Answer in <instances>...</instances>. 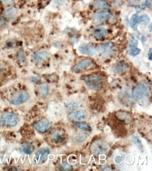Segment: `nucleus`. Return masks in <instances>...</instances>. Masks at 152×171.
Returning a JSON list of instances; mask_svg holds the SVG:
<instances>
[{"instance_id":"obj_1","label":"nucleus","mask_w":152,"mask_h":171,"mask_svg":"<svg viewBox=\"0 0 152 171\" xmlns=\"http://www.w3.org/2000/svg\"><path fill=\"white\" fill-rule=\"evenodd\" d=\"M84 80L88 88L91 90L98 91L103 87L102 79L99 77L96 76H90L84 78Z\"/></svg>"},{"instance_id":"obj_2","label":"nucleus","mask_w":152,"mask_h":171,"mask_svg":"<svg viewBox=\"0 0 152 171\" xmlns=\"http://www.w3.org/2000/svg\"><path fill=\"white\" fill-rule=\"evenodd\" d=\"M149 89L143 84L137 86L134 90L133 96L135 100L141 101L145 99L149 95Z\"/></svg>"},{"instance_id":"obj_3","label":"nucleus","mask_w":152,"mask_h":171,"mask_svg":"<svg viewBox=\"0 0 152 171\" xmlns=\"http://www.w3.org/2000/svg\"><path fill=\"white\" fill-rule=\"evenodd\" d=\"M109 146L103 140L96 141L91 145V149L94 153L96 155L104 154L107 153Z\"/></svg>"},{"instance_id":"obj_4","label":"nucleus","mask_w":152,"mask_h":171,"mask_svg":"<svg viewBox=\"0 0 152 171\" xmlns=\"http://www.w3.org/2000/svg\"><path fill=\"white\" fill-rule=\"evenodd\" d=\"M150 21V18L146 14H144L141 16L138 15L137 14H134L130 19V26L133 30L136 31L137 30V27L140 23L143 22L144 24H147L149 23Z\"/></svg>"},{"instance_id":"obj_5","label":"nucleus","mask_w":152,"mask_h":171,"mask_svg":"<svg viewBox=\"0 0 152 171\" xmlns=\"http://www.w3.org/2000/svg\"><path fill=\"white\" fill-rule=\"evenodd\" d=\"M1 122L3 125L6 126H15L17 124V117L13 113H5L1 117Z\"/></svg>"},{"instance_id":"obj_6","label":"nucleus","mask_w":152,"mask_h":171,"mask_svg":"<svg viewBox=\"0 0 152 171\" xmlns=\"http://www.w3.org/2000/svg\"><path fill=\"white\" fill-rule=\"evenodd\" d=\"M99 52L103 56H109L111 55L113 51V44L107 43L100 45L98 48Z\"/></svg>"},{"instance_id":"obj_7","label":"nucleus","mask_w":152,"mask_h":171,"mask_svg":"<svg viewBox=\"0 0 152 171\" xmlns=\"http://www.w3.org/2000/svg\"><path fill=\"white\" fill-rule=\"evenodd\" d=\"M34 127L38 132L44 133L49 130L50 127V124L47 119L44 118L38 121L35 124Z\"/></svg>"},{"instance_id":"obj_8","label":"nucleus","mask_w":152,"mask_h":171,"mask_svg":"<svg viewBox=\"0 0 152 171\" xmlns=\"http://www.w3.org/2000/svg\"><path fill=\"white\" fill-rule=\"evenodd\" d=\"M92 62L91 60L86 59L82 60L74 66L73 70L75 72H80L89 67L92 66Z\"/></svg>"},{"instance_id":"obj_9","label":"nucleus","mask_w":152,"mask_h":171,"mask_svg":"<svg viewBox=\"0 0 152 171\" xmlns=\"http://www.w3.org/2000/svg\"><path fill=\"white\" fill-rule=\"evenodd\" d=\"M87 114L84 111L80 110L73 112L69 114L68 118L72 121H82L85 120L87 118Z\"/></svg>"},{"instance_id":"obj_10","label":"nucleus","mask_w":152,"mask_h":171,"mask_svg":"<svg viewBox=\"0 0 152 171\" xmlns=\"http://www.w3.org/2000/svg\"><path fill=\"white\" fill-rule=\"evenodd\" d=\"M65 134L61 130H57L51 134L50 139L55 143H62L65 140Z\"/></svg>"},{"instance_id":"obj_11","label":"nucleus","mask_w":152,"mask_h":171,"mask_svg":"<svg viewBox=\"0 0 152 171\" xmlns=\"http://www.w3.org/2000/svg\"><path fill=\"white\" fill-rule=\"evenodd\" d=\"M79 50L82 54L90 56L95 55L96 52V50L94 47L88 44H85L79 47Z\"/></svg>"},{"instance_id":"obj_12","label":"nucleus","mask_w":152,"mask_h":171,"mask_svg":"<svg viewBox=\"0 0 152 171\" xmlns=\"http://www.w3.org/2000/svg\"><path fill=\"white\" fill-rule=\"evenodd\" d=\"M50 150L48 147H44L40 149L36 154V159L38 163H41L45 161L49 154Z\"/></svg>"},{"instance_id":"obj_13","label":"nucleus","mask_w":152,"mask_h":171,"mask_svg":"<svg viewBox=\"0 0 152 171\" xmlns=\"http://www.w3.org/2000/svg\"><path fill=\"white\" fill-rule=\"evenodd\" d=\"M29 94L27 92H22L11 101V103L14 105H20L25 103L29 98Z\"/></svg>"},{"instance_id":"obj_14","label":"nucleus","mask_w":152,"mask_h":171,"mask_svg":"<svg viewBox=\"0 0 152 171\" xmlns=\"http://www.w3.org/2000/svg\"><path fill=\"white\" fill-rule=\"evenodd\" d=\"M93 34L97 38H101L105 36L107 34L106 28L103 26L95 27L93 30Z\"/></svg>"},{"instance_id":"obj_15","label":"nucleus","mask_w":152,"mask_h":171,"mask_svg":"<svg viewBox=\"0 0 152 171\" xmlns=\"http://www.w3.org/2000/svg\"><path fill=\"white\" fill-rule=\"evenodd\" d=\"M110 15V13L108 11L97 12L94 15L93 18L98 21H104L107 20Z\"/></svg>"},{"instance_id":"obj_16","label":"nucleus","mask_w":152,"mask_h":171,"mask_svg":"<svg viewBox=\"0 0 152 171\" xmlns=\"http://www.w3.org/2000/svg\"><path fill=\"white\" fill-rule=\"evenodd\" d=\"M72 124L76 127L85 132H90L92 131V127L86 123L82 122H76V121H72Z\"/></svg>"},{"instance_id":"obj_17","label":"nucleus","mask_w":152,"mask_h":171,"mask_svg":"<svg viewBox=\"0 0 152 171\" xmlns=\"http://www.w3.org/2000/svg\"><path fill=\"white\" fill-rule=\"evenodd\" d=\"M94 5L99 9H108L110 8V5L105 0H95L94 2Z\"/></svg>"},{"instance_id":"obj_18","label":"nucleus","mask_w":152,"mask_h":171,"mask_svg":"<svg viewBox=\"0 0 152 171\" xmlns=\"http://www.w3.org/2000/svg\"><path fill=\"white\" fill-rule=\"evenodd\" d=\"M18 10L15 7H11L6 10L5 15L6 17L10 19L15 18L18 15Z\"/></svg>"},{"instance_id":"obj_19","label":"nucleus","mask_w":152,"mask_h":171,"mask_svg":"<svg viewBox=\"0 0 152 171\" xmlns=\"http://www.w3.org/2000/svg\"><path fill=\"white\" fill-rule=\"evenodd\" d=\"M49 56L48 53L47 51L39 52L34 55V58L37 62H42L46 60Z\"/></svg>"},{"instance_id":"obj_20","label":"nucleus","mask_w":152,"mask_h":171,"mask_svg":"<svg viewBox=\"0 0 152 171\" xmlns=\"http://www.w3.org/2000/svg\"><path fill=\"white\" fill-rule=\"evenodd\" d=\"M21 149L25 154H31L34 151V147L31 143L25 142L21 145Z\"/></svg>"},{"instance_id":"obj_21","label":"nucleus","mask_w":152,"mask_h":171,"mask_svg":"<svg viewBox=\"0 0 152 171\" xmlns=\"http://www.w3.org/2000/svg\"><path fill=\"white\" fill-rule=\"evenodd\" d=\"M39 92L42 97L45 98L49 92V87L47 83H44L40 86Z\"/></svg>"},{"instance_id":"obj_22","label":"nucleus","mask_w":152,"mask_h":171,"mask_svg":"<svg viewBox=\"0 0 152 171\" xmlns=\"http://www.w3.org/2000/svg\"><path fill=\"white\" fill-rule=\"evenodd\" d=\"M128 66L127 64L124 62H121L116 65L115 67V70L118 73H122L127 69Z\"/></svg>"},{"instance_id":"obj_23","label":"nucleus","mask_w":152,"mask_h":171,"mask_svg":"<svg viewBox=\"0 0 152 171\" xmlns=\"http://www.w3.org/2000/svg\"><path fill=\"white\" fill-rule=\"evenodd\" d=\"M132 140L133 143L140 150H141V151L143 150V146H142V143H141V141L137 136H136V135L132 136Z\"/></svg>"},{"instance_id":"obj_24","label":"nucleus","mask_w":152,"mask_h":171,"mask_svg":"<svg viewBox=\"0 0 152 171\" xmlns=\"http://www.w3.org/2000/svg\"><path fill=\"white\" fill-rule=\"evenodd\" d=\"M140 50L137 47H129V53L133 56H137L139 53Z\"/></svg>"},{"instance_id":"obj_25","label":"nucleus","mask_w":152,"mask_h":171,"mask_svg":"<svg viewBox=\"0 0 152 171\" xmlns=\"http://www.w3.org/2000/svg\"><path fill=\"white\" fill-rule=\"evenodd\" d=\"M17 58L21 62H25L26 60V56L23 50H20L18 51L17 53Z\"/></svg>"},{"instance_id":"obj_26","label":"nucleus","mask_w":152,"mask_h":171,"mask_svg":"<svg viewBox=\"0 0 152 171\" xmlns=\"http://www.w3.org/2000/svg\"><path fill=\"white\" fill-rule=\"evenodd\" d=\"M62 168L65 170H71L73 168L72 165L67 162H63L62 164Z\"/></svg>"},{"instance_id":"obj_27","label":"nucleus","mask_w":152,"mask_h":171,"mask_svg":"<svg viewBox=\"0 0 152 171\" xmlns=\"http://www.w3.org/2000/svg\"><path fill=\"white\" fill-rule=\"evenodd\" d=\"M137 45L138 41L133 36H130L129 39V47H137Z\"/></svg>"},{"instance_id":"obj_28","label":"nucleus","mask_w":152,"mask_h":171,"mask_svg":"<svg viewBox=\"0 0 152 171\" xmlns=\"http://www.w3.org/2000/svg\"><path fill=\"white\" fill-rule=\"evenodd\" d=\"M53 1H54V3L60 5V6L63 5L65 3V0H53Z\"/></svg>"},{"instance_id":"obj_29","label":"nucleus","mask_w":152,"mask_h":171,"mask_svg":"<svg viewBox=\"0 0 152 171\" xmlns=\"http://www.w3.org/2000/svg\"><path fill=\"white\" fill-rule=\"evenodd\" d=\"M122 161V158L120 156H117L115 158V161L116 163H119Z\"/></svg>"},{"instance_id":"obj_30","label":"nucleus","mask_w":152,"mask_h":171,"mask_svg":"<svg viewBox=\"0 0 152 171\" xmlns=\"http://www.w3.org/2000/svg\"><path fill=\"white\" fill-rule=\"evenodd\" d=\"M3 3L5 5H9L13 2L14 0H1Z\"/></svg>"},{"instance_id":"obj_31","label":"nucleus","mask_w":152,"mask_h":171,"mask_svg":"<svg viewBox=\"0 0 152 171\" xmlns=\"http://www.w3.org/2000/svg\"><path fill=\"white\" fill-rule=\"evenodd\" d=\"M149 59L150 60H151L152 59V50L150 49V50L149 51Z\"/></svg>"},{"instance_id":"obj_32","label":"nucleus","mask_w":152,"mask_h":171,"mask_svg":"<svg viewBox=\"0 0 152 171\" xmlns=\"http://www.w3.org/2000/svg\"><path fill=\"white\" fill-rule=\"evenodd\" d=\"M150 5V3L149 2L146 1V2H144V3H143L142 5H143V6H149V5Z\"/></svg>"}]
</instances>
